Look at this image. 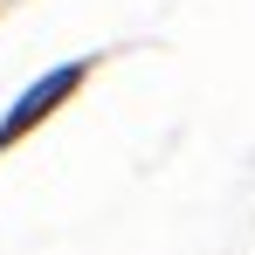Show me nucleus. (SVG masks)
<instances>
[{
    "instance_id": "f257e3e1",
    "label": "nucleus",
    "mask_w": 255,
    "mask_h": 255,
    "mask_svg": "<svg viewBox=\"0 0 255 255\" xmlns=\"http://www.w3.org/2000/svg\"><path fill=\"white\" fill-rule=\"evenodd\" d=\"M76 83H83V62H62V69H48L42 83H28L21 97H14V111L0 118V152H7L21 131H35V125H42V118H48V111H55V104H62Z\"/></svg>"
}]
</instances>
